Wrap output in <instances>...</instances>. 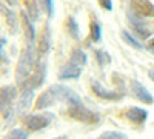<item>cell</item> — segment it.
<instances>
[{"instance_id": "26", "label": "cell", "mask_w": 154, "mask_h": 139, "mask_svg": "<svg viewBox=\"0 0 154 139\" xmlns=\"http://www.w3.org/2000/svg\"><path fill=\"white\" fill-rule=\"evenodd\" d=\"M5 45H6V39L5 37H0V60H8L6 57H5V51H3V48H5Z\"/></svg>"}, {"instance_id": "21", "label": "cell", "mask_w": 154, "mask_h": 139, "mask_svg": "<svg viewBox=\"0 0 154 139\" xmlns=\"http://www.w3.org/2000/svg\"><path fill=\"white\" fill-rule=\"evenodd\" d=\"M38 5H40V8L46 12V16L49 19L54 16V2L53 0H38Z\"/></svg>"}, {"instance_id": "23", "label": "cell", "mask_w": 154, "mask_h": 139, "mask_svg": "<svg viewBox=\"0 0 154 139\" xmlns=\"http://www.w3.org/2000/svg\"><path fill=\"white\" fill-rule=\"evenodd\" d=\"M122 37H123V40L128 43V45H131L133 48H136V49H143V45L140 43V42H137L134 37L130 34V33H126V31H122Z\"/></svg>"}, {"instance_id": "12", "label": "cell", "mask_w": 154, "mask_h": 139, "mask_svg": "<svg viewBox=\"0 0 154 139\" xmlns=\"http://www.w3.org/2000/svg\"><path fill=\"white\" fill-rule=\"evenodd\" d=\"M126 119H130L134 124H143L148 119V111L139 107H131L126 110Z\"/></svg>"}, {"instance_id": "24", "label": "cell", "mask_w": 154, "mask_h": 139, "mask_svg": "<svg viewBox=\"0 0 154 139\" xmlns=\"http://www.w3.org/2000/svg\"><path fill=\"white\" fill-rule=\"evenodd\" d=\"M97 139H128V136L120 131H103Z\"/></svg>"}, {"instance_id": "19", "label": "cell", "mask_w": 154, "mask_h": 139, "mask_svg": "<svg viewBox=\"0 0 154 139\" xmlns=\"http://www.w3.org/2000/svg\"><path fill=\"white\" fill-rule=\"evenodd\" d=\"M134 31H136V34L139 36V39H142V40L148 39V37L152 34V30L146 28L143 23H142V25H134Z\"/></svg>"}, {"instance_id": "18", "label": "cell", "mask_w": 154, "mask_h": 139, "mask_svg": "<svg viewBox=\"0 0 154 139\" xmlns=\"http://www.w3.org/2000/svg\"><path fill=\"white\" fill-rule=\"evenodd\" d=\"M38 6L35 0H26V14L31 17L32 22H35L38 19Z\"/></svg>"}, {"instance_id": "5", "label": "cell", "mask_w": 154, "mask_h": 139, "mask_svg": "<svg viewBox=\"0 0 154 139\" xmlns=\"http://www.w3.org/2000/svg\"><path fill=\"white\" fill-rule=\"evenodd\" d=\"M49 88H51V91L54 93L57 100L66 102L69 105H79V104H82L79 94H77L75 91H72L69 87H65V85H51Z\"/></svg>"}, {"instance_id": "17", "label": "cell", "mask_w": 154, "mask_h": 139, "mask_svg": "<svg viewBox=\"0 0 154 139\" xmlns=\"http://www.w3.org/2000/svg\"><path fill=\"white\" fill-rule=\"evenodd\" d=\"M3 12H5V20H6V25L9 27V31L14 34L16 31H17V17H16V14L12 12L11 9H6V8H3Z\"/></svg>"}, {"instance_id": "22", "label": "cell", "mask_w": 154, "mask_h": 139, "mask_svg": "<svg viewBox=\"0 0 154 139\" xmlns=\"http://www.w3.org/2000/svg\"><path fill=\"white\" fill-rule=\"evenodd\" d=\"M66 28H68L71 37H74V39H79V25H77V22L74 20V17H68V20H66Z\"/></svg>"}, {"instance_id": "14", "label": "cell", "mask_w": 154, "mask_h": 139, "mask_svg": "<svg viewBox=\"0 0 154 139\" xmlns=\"http://www.w3.org/2000/svg\"><path fill=\"white\" fill-rule=\"evenodd\" d=\"M31 99H32V90H28V88H23L22 90V96H20V100H19V104H17V108L19 111H23L25 108H26L31 102Z\"/></svg>"}, {"instance_id": "4", "label": "cell", "mask_w": 154, "mask_h": 139, "mask_svg": "<svg viewBox=\"0 0 154 139\" xmlns=\"http://www.w3.org/2000/svg\"><path fill=\"white\" fill-rule=\"evenodd\" d=\"M54 115L53 113H34V115H28L23 119L26 128H29L31 131H38L53 122Z\"/></svg>"}, {"instance_id": "10", "label": "cell", "mask_w": 154, "mask_h": 139, "mask_svg": "<svg viewBox=\"0 0 154 139\" xmlns=\"http://www.w3.org/2000/svg\"><path fill=\"white\" fill-rule=\"evenodd\" d=\"M82 74V67L68 62L66 65H63V68L59 73V79L60 81H66V79H77Z\"/></svg>"}, {"instance_id": "16", "label": "cell", "mask_w": 154, "mask_h": 139, "mask_svg": "<svg viewBox=\"0 0 154 139\" xmlns=\"http://www.w3.org/2000/svg\"><path fill=\"white\" fill-rule=\"evenodd\" d=\"M89 36H91L93 42H100L102 39V27L97 20H93L89 23Z\"/></svg>"}, {"instance_id": "3", "label": "cell", "mask_w": 154, "mask_h": 139, "mask_svg": "<svg viewBox=\"0 0 154 139\" xmlns=\"http://www.w3.org/2000/svg\"><path fill=\"white\" fill-rule=\"evenodd\" d=\"M68 115L72 119L79 121V122H85V124H97L100 121V116L97 115V113L88 110L82 104H79V105H69Z\"/></svg>"}, {"instance_id": "30", "label": "cell", "mask_w": 154, "mask_h": 139, "mask_svg": "<svg viewBox=\"0 0 154 139\" xmlns=\"http://www.w3.org/2000/svg\"><path fill=\"white\" fill-rule=\"evenodd\" d=\"M5 2H6L8 5H11V6H12V5H16V0H5Z\"/></svg>"}, {"instance_id": "11", "label": "cell", "mask_w": 154, "mask_h": 139, "mask_svg": "<svg viewBox=\"0 0 154 139\" xmlns=\"http://www.w3.org/2000/svg\"><path fill=\"white\" fill-rule=\"evenodd\" d=\"M56 102H57V99H56L54 93L51 91V88H48L46 91H43L40 96L37 97L34 107H35L37 110H45V108H48V107H51V105H54Z\"/></svg>"}, {"instance_id": "29", "label": "cell", "mask_w": 154, "mask_h": 139, "mask_svg": "<svg viewBox=\"0 0 154 139\" xmlns=\"http://www.w3.org/2000/svg\"><path fill=\"white\" fill-rule=\"evenodd\" d=\"M148 76H149V79H151V81L154 82V70H151V71L148 73Z\"/></svg>"}, {"instance_id": "31", "label": "cell", "mask_w": 154, "mask_h": 139, "mask_svg": "<svg viewBox=\"0 0 154 139\" xmlns=\"http://www.w3.org/2000/svg\"><path fill=\"white\" fill-rule=\"evenodd\" d=\"M54 139H68V136H66V134H62V136H57V137H54Z\"/></svg>"}, {"instance_id": "1", "label": "cell", "mask_w": 154, "mask_h": 139, "mask_svg": "<svg viewBox=\"0 0 154 139\" xmlns=\"http://www.w3.org/2000/svg\"><path fill=\"white\" fill-rule=\"evenodd\" d=\"M35 67V49L34 43H28V46L22 51L17 68H16V82L17 85H23V82H26L29 79V76L32 74Z\"/></svg>"}, {"instance_id": "27", "label": "cell", "mask_w": 154, "mask_h": 139, "mask_svg": "<svg viewBox=\"0 0 154 139\" xmlns=\"http://www.w3.org/2000/svg\"><path fill=\"white\" fill-rule=\"evenodd\" d=\"M99 3H100L102 8H105L106 11L112 9V2H111V0H99Z\"/></svg>"}, {"instance_id": "25", "label": "cell", "mask_w": 154, "mask_h": 139, "mask_svg": "<svg viewBox=\"0 0 154 139\" xmlns=\"http://www.w3.org/2000/svg\"><path fill=\"white\" fill-rule=\"evenodd\" d=\"M96 57H97L99 64H100L102 67H105L106 64H109V62H111L109 54H108L106 51H102V49H97V51H96Z\"/></svg>"}, {"instance_id": "13", "label": "cell", "mask_w": 154, "mask_h": 139, "mask_svg": "<svg viewBox=\"0 0 154 139\" xmlns=\"http://www.w3.org/2000/svg\"><path fill=\"white\" fill-rule=\"evenodd\" d=\"M22 22H23V28H25V34H26L28 43H34L35 40V30H34V22L31 20V17L26 12H22Z\"/></svg>"}, {"instance_id": "15", "label": "cell", "mask_w": 154, "mask_h": 139, "mask_svg": "<svg viewBox=\"0 0 154 139\" xmlns=\"http://www.w3.org/2000/svg\"><path fill=\"white\" fill-rule=\"evenodd\" d=\"M69 62H72V64L79 65V67H83V65L86 64V54L82 51V49L74 48V49H72V53H71V59H69Z\"/></svg>"}, {"instance_id": "20", "label": "cell", "mask_w": 154, "mask_h": 139, "mask_svg": "<svg viewBox=\"0 0 154 139\" xmlns=\"http://www.w3.org/2000/svg\"><path fill=\"white\" fill-rule=\"evenodd\" d=\"M5 139H28V131L22 128H14L5 134Z\"/></svg>"}, {"instance_id": "6", "label": "cell", "mask_w": 154, "mask_h": 139, "mask_svg": "<svg viewBox=\"0 0 154 139\" xmlns=\"http://www.w3.org/2000/svg\"><path fill=\"white\" fill-rule=\"evenodd\" d=\"M131 9L136 17H154V3L151 0H131Z\"/></svg>"}, {"instance_id": "8", "label": "cell", "mask_w": 154, "mask_h": 139, "mask_svg": "<svg viewBox=\"0 0 154 139\" xmlns=\"http://www.w3.org/2000/svg\"><path fill=\"white\" fill-rule=\"evenodd\" d=\"M131 91H133V94H134L139 100H142L143 104H152V102H154L152 94H151L140 82H137V81H131Z\"/></svg>"}, {"instance_id": "28", "label": "cell", "mask_w": 154, "mask_h": 139, "mask_svg": "<svg viewBox=\"0 0 154 139\" xmlns=\"http://www.w3.org/2000/svg\"><path fill=\"white\" fill-rule=\"evenodd\" d=\"M148 48H149V49H151V51L154 53V39H151V40L148 42Z\"/></svg>"}, {"instance_id": "9", "label": "cell", "mask_w": 154, "mask_h": 139, "mask_svg": "<svg viewBox=\"0 0 154 139\" xmlns=\"http://www.w3.org/2000/svg\"><path fill=\"white\" fill-rule=\"evenodd\" d=\"M51 28H49V23L46 22L45 23V27H43V31L40 34V39H38V53H40L42 56H46L49 53V49H51Z\"/></svg>"}, {"instance_id": "2", "label": "cell", "mask_w": 154, "mask_h": 139, "mask_svg": "<svg viewBox=\"0 0 154 139\" xmlns=\"http://www.w3.org/2000/svg\"><path fill=\"white\" fill-rule=\"evenodd\" d=\"M17 97V88L5 85L0 88V113L5 119H9L14 113V100Z\"/></svg>"}, {"instance_id": "7", "label": "cell", "mask_w": 154, "mask_h": 139, "mask_svg": "<svg viewBox=\"0 0 154 139\" xmlns=\"http://www.w3.org/2000/svg\"><path fill=\"white\" fill-rule=\"evenodd\" d=\"M91 88H93V93H94L97 97L105 99V100H120V99L123 97L122 93L116 91V90H108V88L102 87V85H100L99 82H96V81H93Z\"/></svg>"}]
</instances>
